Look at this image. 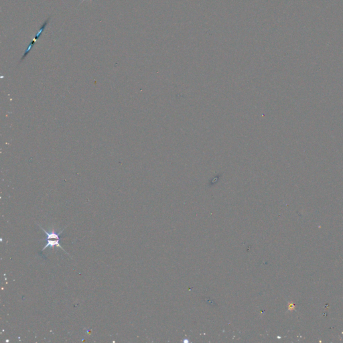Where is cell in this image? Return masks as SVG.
Wrapping results in <instances>:
<instances>
[{
    "label": "cell",
    "instance_id": "obj_1",
    "mask_svg": "<svg viewBox=\"0 0 343 343\" xmlns=\"http://www.w3.org/2000/svg\"><path fill=\"white\" fill-rule=\"evenodd\" d=\"M39 227L42 229V231L46 234V242H47V244L45 245V247L43 248L42 251H44L46 249V248L48 247H56L58 248H60L61 249H62L63 251H64L65 252V250L64 248H63L60 244V237H59V235L60 234L62 233V231H61L59 233H56L55 232H52V233H48V231H46V230H45L44 229H43L40 225H39Z\"/></svg>",
    "mask_w": 343,
    "mask_h": 343
},
{
    "label": "cell",
    "instance_id": "obj_2",
    "mask_svg": "<svg viewBox=\"0 0 343 343\" xmlns=\"http://www.w3.org/2000/svg\"><path fill=\"white\" fill-rule=\"evenodd\" d=\"M84 1H85V0H83V1H82V2H81L80 3H83V2H84ZM90 1H91V0H90Z\"/></svg>",
    "mask_w": 343,
    "mask_h": 343
}]
</instances>
